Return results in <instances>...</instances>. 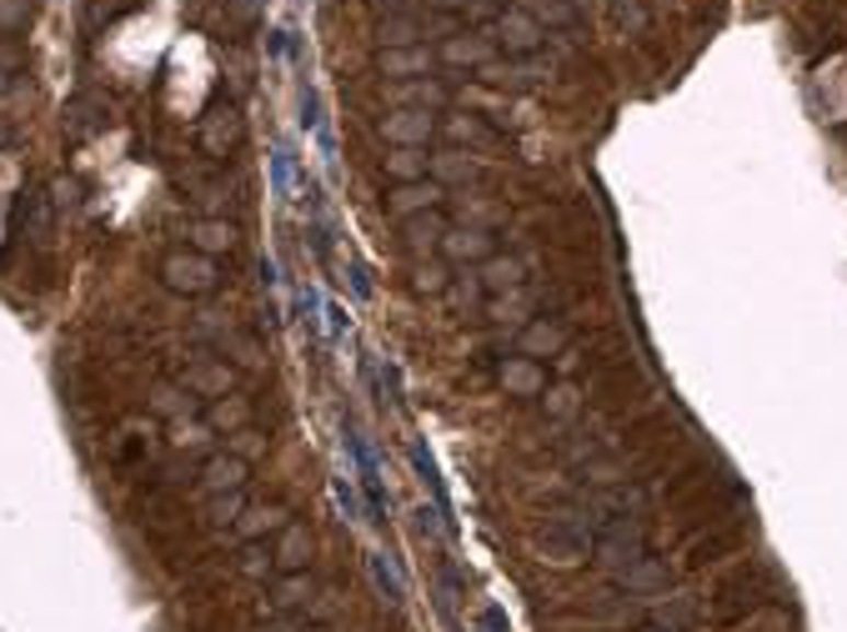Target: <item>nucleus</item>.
Segmentation results:
<instances>
[{"mask_svg": "<svg viewBox=\"0 0 847 632\" xmlns=\"http://www.w3.org/2000/svg\"><path fill=\"white\" fill-rule=\"evenodd\" d=\"M487 311H492V322H522L531 311V291H502V297H492L487 301Z\"/></svg>", "mask_w": 847, "mask_h": 632, "instance_id": "24", "label": "nucleus"}, {"mask_svg": "<svg viewBox=\"0 0 847 632\" xmlns=\"http://www.w3.org/2000/svg\"><path fill=\"white\" fill-rule=\"evenodd\" d=\"M161 281L181 297H206L216 287V262L211 256H201L196 246L191 251H165L161 256Z\"/></svg>", "mask_w": 847, "mask_h": 632, "instance_id": "1", "label": "nucleus"}, {"mask_svg": "<svg viewBox=\"0 0 847 632\" xmlns=\"http://www.w3.org/2000/svg\"><path fill=\"white\" fill-rule=\"evenodd\" d=\"M391 101H397V111H442L447 106V85L436 76H416V81L391 85Z\"/></svg>", "mask_w": 847, "mask_h": 632, "instance_id": "9", "label": "nucleus"}, {"mask_svg": "<svg viewBox=\"0 0 847 632\" xmlns=\"http://www.w3.org/2000/svg\"><path fill=\"white\" fill-rule=\"evenodd\" d=\"M236 527H241V537H261L271 527H282V507H247L236 517Z\"/></svg>", "mask_w": 847, "mask_h": 632, "instance_id": "27", "label": "nucleus"}, {"mask_svg": "<svg viewBox=\"0 0 847 632\" xmlns=\"http://www.w3.org/2000/svg\"><path fill=\"white\" fill-rule=\"evenodd\" d=\"M21 221H25V237L46 241V237H50V196H46V192H31V196H25Z\"/></svg>", "mask_w": 847, "mask_h": 632, "instance_id": "23", "label": "nucleus"}, {"mask_svg": "<svg viewBox=\"0 0 847 632\" xmlns=\"http://www.w3.org/2000/svg\"><path fill=\"white\" fill-rule=\"evenodd\" d=\"M191 246L201 256H221V251H236V227L221 221V216H201L196 227H191Z\"/></svg>", "mask_w": 847, "mask_h": 632, "instance_id": "15", "label": "nucleus"}, {"mask_svg": "<svg viewBox=\"0 0 847 632\" xmlns=\"http://www.w3.org/2000/svg\"><path fill=\"white\" fill-rule=\"evenodd\" d=\"M401 231H407V246L412 251H436L442 237H447V221H442V211H422V216H407Z\"/></svg>", "mask_w": 847, "mask_h": 632, "instance_id": "17", "label": "nucleus"}, {"mask_svg": "<svg viewBox=\"0 0 847 632\" xmlns=\"http://www.w3.org/2000/svg\"><path fill=\"white\" fill-rule=\"evenodd\" d=\"M442 297H447V301H451V307H457V311H467L471 301L482 297V281H477V272H467V276H461V281H447V291H442Z\"/></svg>", "mask_w": 847, "mask_h": 632, "instance_id": "29", "label": "nucleus"}, {"mask_svg": "<svg viewBox=\"0 0 847 632\" xmlns=\"http://www.w3.org/2000/svg\"><path fill=\"white\" fill-rule=\"evenodd\" d=\"M607 11H613V25L622 31V36H642L652 25V11L642 5V0H607Z\"/></svg>", "mask_w": 847, "mask_h": 632, "instance_id": "22", "label": "nucleus"}, {"mask_svg": "<svg viewBox=\"0 0 847 632\" xmlns=\"http://www.w3.org/2000/svg\"><path fill=\"white\" fill-rule=\"evenodd\" d=\"M381 136L391 146H426L436 136V111H391L381 116Z\"/></svg>", "mask_w": 847, "mask_h": 632, "instance_id": "7", "label": "nucleus"}, {"mask_svg": "<svg viewBox=\"0 0 847 632\" xmlns=\"http://www.w3.org/2000/svg\"><path fill=\"white\" fill-rule=\"evenodd\" d=\"M387 15H422V0H377Z\"/></svg>", "mask_w": 847, "mask_h": 632, "instance_id": "36", "label": "nucleus"}, {"mask_svg": "<svg viewBox=\"0 0 847 632\" xmlns=\"http://www.w3.org/2000/svg\"><path fill=\"white\" fill-rule=\"evenodd\" d=\"M211 513H216V522H236V517L247 513V492H221V497H211Z\"/></svg>", "mask_w": 847, "mask_h": 632, "instance_id": "32", "label": "nucleus"}, {"mask_svg": "<svg viewBox=\"0 0 847 632\" xmlns=\"http://www.w3.org/2000/svg\"><path fill=\"white\" fill-rule=\"evenodd\" d=\"M487 60H496V41L492 31H457V36L442 41L436 50V66H451V71H482Z\"/></svg>", "mask_w": 847, "mask_h": 632, "instance_id": "3", "label": "nucleus"}, {"mask_svg": "<svg viewBox=\"0 0 847 632\" xmlns=\"http://www.w3.org/2000/svg\"><path fill=\"white\" fill-rule=\"evenodd\" d=\"M371 577H377V587L387 593L391 608H401V602H407V583L397 577V567H391L387 558H371Z\"/></svg>", "mask_w": 847, "mask_h": 632, "instance_id": "28", "label": "nucleus"}, {"mask_svg": "<svg viewBox=\"0 0 847 632\" xmlns=\"http://www.w3.org/2000/svg\"><path fill=\"white\" fill-rule=\"evenodd\" d=\"M426 176H432L436 186H467V181L477 176V161H471V156H461V151H442V156H432Z\"/></svg>", "mask_w": 847, "mask_h": 632, "instance_id": "18", "label": "nucleus"}, {"mask_svg": "<svg viewBox=\"0 0 847 632\" xmlns=\"http://www.w3.org/2000/svg\"><path fill=\"white\" fill-rule=\"evenodd\" d=\"M492 41H496V50H506V56H537V50L547 46V25H541L527 5H506V11L492 21Z\"/></svg>", "mask_w": 847, "mask_h": 632, "instance_id": "2", "label": "nucleus"}, {"mask_svg": "<svg viewBox=\"0 0 847 632\" xmlns=\"http://www.w3.org/2000/svg\"><path fill=\"white\" fill-rule=\"evenodd\" d=\"M196 141H201V151L206 156H231L236 146H241V111L231 106V101H216L206 116H201V126H196Z\"/></svg>", "mask_w": 847, "mask_h": 632, "instance_id": "4", "label": "nucleus"}, {"mask_svg": "<svg viewBox=\"0 0 847 632\" xmlns=\"http://www.w3.org/2000/svg\"><path fill=\"white\" fill-rule=\"evenodd\" d=\"M5 85H11V81H5V71H0V91H5Z\"/></svg>", "mask_w": 847, "mask_h": 632, "instance_id": "39", "label": "nucleus"}, {"mask_svg": "<svg viewBox=\"0 0 847 632\" xmlns=\"http://www.w3.org/2000/svg\"><path fill=\"white\" fill-rule=\"evenodd\" d=\"M391 176V186H407V181H426V166H432V156L426 146H397V151L381 161Z\"/></svg>", "mask_w": 847, "mask_h": 632, "instance_id": "16", "label": "nucleus"}, {"mask_svg": "<svg viewBox=\"0 0 847 632\" xmlns=\"http://www.w3.org/2000/svg\"><path fill=\"white\" fill-rule=\"evenodd\" d=\"M226 5H231V15H236L241 25H251V21L261 15V0H226Z\"/></svg>", "mask_w": 847, "mask_h": 632, "instance_id": "35", "label": "nucleus"}, {"mask_svg": "<svg viewBox=\"0 0 847 632\" xmlns=\"http://www.w3.org/2000/svg\"><path fill=\"white\" fill-rule=\"evenodd\" d=\"M251 422V402H241V397H216L211 406H206V427L211 432H236V427H247Z\"/></svg>", "mask_w": 847, "mask_h": 632, "instance_id": "20", "label": "nucleus"}, {"mask_svg": "<svg viewBox=\"0 0 847 632\" xmlns=\"http://www.w3.org/2000/svg\"><path fill=\"white\" fill-rule=\"evenodd\" d=\"M442 131H447L451 141H467V146H492L496 141V136L482 126V116H451Z\"/></svg>", "mask_w": 847, "mask_h": 632, "instance_id": "25", "label": "nucleus"}, {"mask_svg": "<svg viewBox=\"0 0 847 632\" xmlns=\"http://www.w3.org/2000/svg\"><path fill=\"white\" fill-rule=\"evenodd\" d=\"M447 196V186H436L432 176L426 181H407V186H391V196H387V211L391 216H422V211H436V202Z\"/></svg>", "mask_w": 847, "mask_h": 632, "instance_id": "8", "label": "nucleus"}, {"mask_svg": "<svg viewBox=\"0 0 847 632\" xmlns=\"http://www.w3.org/2000/svg\"><path fill=\"white\" fill-rule=\"evenodd\" d=\"M447 266L442 262H422L416 266V291H426V297H442V291H447Z\"/></svg>", "mask_w": 847, "mask_h": 632, "instance_id": "30", "label": "nucleus"}, {"mask_svg": "<svg viewBox=\"0 0 847 632\" xmlns=\"http://www.w3.org/2000/svg\"><path fill=\"white\" fill-rule=\"evenodd\" d=\"M15 66H21V56L11 46H0V71H15Z\"/></svg>", "mask_w": 847, "mask_h": 632, "instance_id": "38", "label": "nucleus"}, {"mask_svg": "<svg viewBox=\"0 0 847 632\" xmlns=\"http://www.w3.org/2000/svg\"><path fill=\"white\" fill-rule=\"evenodd\" d=\"M151 406L161 412V417H186V412H191V392H186V387L161 382V387L151 392Z\"/></svg>", "mask_w": 847, "mask_h": 632, "instance_id": "26", "label": "nucleus"}, {"mask_svg": "<svg viewBox=\"0 0 847 632\" xmlns=\"http://www.w3.org/2000/svg\"><path fill=\"white\" fill-rule=\"evenodd\" d=\"M566 332L557 322H547V317H537V322L522 332V357H552V352H562Z\"/></svg>", "mask_w": 847, "mask_h": 632, "instance_id": "19", "label": "nucleus"}, {"mask_svg": "<svg viewBox=\"0 0 847 632\" xmlns=\"http://www.w3.org/2000/svg\"><path fill=\"white\" fill-rule=\"evenodd\" d=\"M522 276H527V266H522V256H487L482 266H477V281H482L487 297H502V291H517Z\"/></svg>", "mask_w": 847, "mask_h": 632, "instance_id": "12", "label": "nucleus"}, {"mask_svg": "<svg viewBox=\"0 0 847 632\" xmlns=\"http://www.w3.org/2000/svg\"><path fill=\"white\" fill-rule=\"evenodd\" d=\"M436 71V50L432 46H397V50H377V76L397 81H416V76Z\"/></svg>", "mask_w": 847, "mask_h": 632, "instance_id": "5", "label": "nucleus"}, {"mask_svg": "<svg viewBox=\"0 0 847 632\" xmlns=\"http://www.w3.org/2000/svg\"><path fill=\"white\" fill-rule=\"evenodd\" d=\"M95 126H101V116H95L91 101H76V106L66 111V131H71V136H91Z\"/></svg>", "mask_w": 847, "mask_h": 632, "instance_id": "31", "label": "nucleus"}, {"mask_svg": "<svg viewBox=\"0 0 847 632\" xmlns=\"http://www.w3.org/2000/svg\"><path fill=\"white\" fill-rule=\"evenodd\" d=\"M442 256L447 262H467V266H482L487 256H496V241L487 227H447V237H442Z\"/></svg>", "mask_w": 847, "mask_h": 632, "instance_id": "6", "label": "nucleus"}, {"mask_svg": "<svg viewBox=\"0 0 847 632\" xmlns=\"http://www.w3.org/2000/svg\"><path fill=\"white\" fill-rule=\"evenodd\" d=\"M426 11H467V0H422Z\"/></svg>", "mask_w": 847, "mask_h": 632, "instance_id": "37", "label": "nucleus"}, {"mask_svg": "<svg viewBox=\"0 0 847 632\" xmlns=\"http://www.w3.org/2000/svg\"><path fill=\"white\" fill-rule=\"evenodd\" d=\"M377 41H381V50H397V46H426V15H381Z\"/></svg>", "mask_w": 847, "mask_h": 632, "instance_id": "13", "label": "nucleus"}, {"mask_svg": "<svg viewBox=\"0 0 847 632\" xmlns=\"http://www.w3.org/2000/svg\"><path fill=\"white\" fill-rule=\"evenodd\" d=\"M201 487L211 492V497H221V492H241V487H247V457L216 452L211 462L201 467Z\"/></svg>", "mask_w": 847, "mask_h": 632, "instance_id": "10", "label": "nucleus"}, {"mask_svg": "<svg viewBox=\"0 0 847 632\" xmlns=\"http://www.w3.org/2000/svg\"><path fill=\"white\" fill-rule=\"evenodd\" d=\"M31 21V0H0V31H21Z\"/></svg>", "mask_w": 847, "mask_h": 632, "instance_id": "33", "label": "nucleus"}, {"mask_svg": "<svg viewBox=\"0 0 847 632\" xmlns=\"http://www.w3.org/2000/svg\"><path fill=\"white\" fill-rule=\"evenodd\" d=\"M502 11H506L502 0H467V15H471L477 25H482V21H496Z\"/></svg>", "mask_w": 847, "mask_h": 632, "instance_id": "34", "label": "nucleus"}, {"mask_svg": "<svg viewBox=\"0 0 847 632\" xmlns=\"http://www.w3.org/2000/svg\"><path fill=\"white\" fill-rule=\"evenodd\" d=\"M496 377H502L506 397H541L547 392V371L537 367V357H506Z\"/></svg>", "mask_w": 847, "mask_h": 632, "instance_id": "11", "label": "nucleus"}, {"mask_svg": "<svg viewBox=\"0 0 847 632\" xmlns=\"http://www.w3.org/2000/svg\"><path fill=\"white\" fill-rule=\"evenodd\" d=\"M186 392L191 397H206V402L226 397V392H231V367H226V361H196V367L186 371Z\"/></svg>", "mask_w": 847, "mask_h": 632, "instance_id": "14", "label": "nucleus"}, {"mask_svg": "<svg viewBox=\"0 0 847 632\" xmlns=\"http://www.w3.org/2000/svg\"><path fill=\"white\" fill-rule=\"evenodd\" d=\"M307 527H296V522H286L282 527V537H276V562H282L286 573H301V562H307Z\"/></svg>", "mask_w": 847, "mask_h": 632, "instance_id": "21", "label": "nucleus"}]
</instances>
